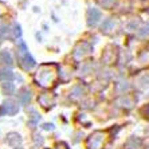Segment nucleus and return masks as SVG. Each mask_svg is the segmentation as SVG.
I'll return each instance as SVG.
<instances>
[{"label": "nucleus", "mask_w": 149, "mask_h": 149, "mask_svg": "<svg viewBox=\"0 0 149 149\" xmlns=\"http://www.w3.org/2000/svg\"><path fill=\"white\" fill-rule=\"evenodd\" d=\"M58 79L56 65H42L35 74V82L42 87H52Z\"/></svg>", "instance_id": "obj_1"}, {"label": "nucleus", "mask_w": 149, "mask_h": 149, "mask_svg": "<svg viewBox=\"0 0 149 149\" xmlns=\"http://www.w3.org/2000/svg\"><path fill=\"white\" fill-rule=\"evenodd\" d=\"M17 61H19V65L24 70H30L35 66V61L30 54H28V50L26 47V45L22 40H19V45H17Z\"/></svg>", "instance_id": "obj_2"}, {"label": "nucleus", "mask_w": 149, "mask_h": 149, "mask_svg": "<svg viewBox=\"0 0 149 149\" xmlns=\"http://www.w3.org/2000/svg\"><path fill=\"white\" fill-rule=\"evenodd\" d=\"M105 137H106V134L104 132H100V130L94 132L86 141L87 149H102L105 144Z\"/></svg>", "instance_id": "obj_3"}, {"label": "nucleus", "mask_w": 149, "mask_h": 149, "mask_svg": "<svg viewBox=\"0 0 149 149\" xmlns=\"http://www.w3.org/2000/svg\"><path fill=\"white\" fill-rule=\"evenodd\" d=\"M101 19V12L97 8H90L87 11V26L89 27H94Z\"/></svg>", "instance_id": "obj_4"}, {"label": "nucleus", "mask_w": 149, "mask_h": 149, "mask_svg": "<svg viewBox=\"0 0 149 149\" xmlns=\"http://www.w3.org/2000/svg\"><path fill=\"white\" fill-rule=\"evenodd\" d=\"M38 101H39V104H40L43 108L49 109V108H51L52 105H54V102H55V97H54L52 94H50V93H43L40 97L38 98Z\"/></svg>", "instance_id": "obj_5"}, {"label": "nucleus", "mask_w": 149, "mask_h": 149, "mask_svg": "<svg viewBox=\"0 0 149 149\" xmlns=\"http://www.w3.org/2000/svg\"><path fill=\"white\" fill-rule=\"evenodd\" d=\"M3 108H4V111H6L7 114H11V116L16 114L17 111H19V106H17V104L12 100L6 101L4 105H3Z\"/></svg>", "instance_id": "obj_6"}, {"label": "nucleus", "mask_w": 149, "mask_h": 149, "mask_svg": "<svg viewBox=\"0 0 149 149\" xmlns=\"http://www.w3.org/2000/svg\"><path fill=\"white\" fill-rule=\"evenodd\" d=\"M91 51V46L87 45V43H79V45L75 47V51H74V55L75 56H83L89 54Z\"/></svg>", "instance_id": "obj_7"}, {"label": "nucleus", "mask_w": 149, "mask_h": 149, "mask_svg": "<svg viewBox=\"0 0 149 149\" xmlns=\"http://www.w3.org/2000/svg\"><path fill=\"white\" fill-rule=\"evenodd\" d=\"M17 98H19V101H20L23 105L28 104L30 102V100H31V95H30V91L27 90V89H20V90L17 91Z\"/></svg>", "instance_id": "obj_8"}, {"label": "nucleus", "mask_w": 149, "mask_h": 149, "mask_svg": "<svg viewBox=\"0 0 149 149\" xmlns=\"http://www.w3.org/2000/svg\"><path fill=\"white\" fill-rule=\"evenodd\" d=\"M6 141H7L8 145H11V146H16L17 144H20V142H22V139H20V136L17 134V133H10V134L7 136Z\"/></svg>", "instance_id": "obj_9"}, {"label": "nucleus", "mask_w": 149, "mask_h": 149, "mask_svg": "<svg viewBox=\"0 0 149 149\" xmlns=\"http://www.w3.org/2000/svg\"><path fill=\"white\" fill-rule=\"evenodd\" d=\"M0 62L3 63V65H6V66L11 67L14 63H12V58H11L10 52L8 51H1L0 52Z\"/></svg>", "instance_id": "obj_10"}, {"label": "nucleus", "mask_w": 149, "mask_h": 149, "mask_svg": "<svg viewBox=\"0 0 149 149\" xmlns=\"http://www.w3.org/2000/svg\"><path fill=\"white\" fill-rule=\"evenodd\" d=\"M14 78V74L11 70H0V79L1 81H11Z\"/></svg>", "instance_id": "obj_11"}, {"label": "nucleus", "mask_w": 149, "mask_h": 149, "mask_svg": "<svg viewBox=\"0 0 149 149\" xmlns=\"http://www.w3.org/2000/svg\"><path fill=\"white\" fill-rule=\"evenodd\" d=\"M114 26H116V23L113 19H106L104 22V24H102V31H110V30L114 28Z\"/></svg>", "instance_id": "obj_12"}, {"label": "nucleus", "mask_w": 149, "mask_h": 149, "mask_svg": "<svg viewBox=\"0 0 149 149\" xmlns=\"http://www.w3.org/2000/svg\"><path fill=\"white\" fill-rule=\"evenodd\" d=\"M1 89H3L4 94H7V95H10V94L14 93V85L10 83V82L3 83V85H1Z\"/></svg>", "instance_id": "obj_13"}, {"label": "nucleus", "mask_w": 149, "mask_h": 149, "mask_svg": "<svg viewBox=\"0 0 149 149\" xmlns=\"http://www.w3.org/2000/svg\"><path fill=\"white\" fill-rule=\"evenodd\" d=\"M98 3L104 8H110L111 6L116 3V0H98Z\"/></svg>", "instance_id": "obj_14"}, {"label": "nucleus", "mask_w": 149, "mask_h": 149, "mask_svg": "<svg viewBox=\"0 0 149 149\" xmlns=\"http://www.w3.org/2000/svg\"><path fill=\"white\" fill-rule=\"evenodd\" d=\"M12 31H14V36H15V38H17V36H20L22 31H20V27H19L17 24H15V26H14V30H12Z\"/></svg>", "instance_id": "obj_15"}, {"label": "nucleus", "mask_w": 149, "mask_h": 149, "mask_svg": "<svg viewBox=\"0 0 149 149\" xmlns=\"http://www.w3.org/2000/svg\"><path fill=\"white\" fill-rule=\"evenodd\" d=\"M142 30H144V31H139V35H140V36H145V35H149V26L144 27Z\"/></svg>", "instance_id": "obj_16"}, {"label": "nucleus", "mask_w": 149, "mask_h": 149, "mask_svg": "<svg viewBox=\"0 0 149 149\" xmlns=\"http://www.w3.org/2000/svg\"><path fill=\"white\" fill-rule=\"evenodd\" d=\"M73 94H74V95H75V97H78V95H81V94H82V89H81L79 86H77L75 89H74Z\"/></svg>", "instance_id": "obj_17"}, {"label": "nucleus", "mask_w": 149, "mask_h": 149, "mask_svg": "<svg viewBox=\"0 0 149 149\" xmlns=\"http://www.w3.org/2000/svg\"><path fill=\"white\" fill-rule=\"evenodd\" d=\"M52 149H67V145L62 142V144H58V145H56L55 148H52Z\"/></svg>", "instance_id": "obj_18"}, {"label": "nucleus", "mask_w": 149, "mask_h": 149, "mask_svg": "<svg viewBox=\"0 0 149 149\" xmlns=\"http://www.w3.org/2000/svg\"><path fill=\"white\" fill-rule=\"evenodd\" d=\"M45 129H47V130L50 129V130H51V129H54V125H52V124H46L45 125Z\"/></svg>", "instance_id": "obj_19"}, {"label": "nucleus", "mask_w": 149, "mask_h": 149, "mask_svg": "<svg viewBox=\"0 0 149 149\" xmlns=\"http://www.w3.org/2000/svg\"><path fill=\"white\" fill-rule=\"evenodd\" d=\"M0 39H1V31H0Z\"/></svg>", "instance_id": "obj_20"}, {"label": "nucleus", "mask_w": 149, "mask_h": 149, "mask_svg": "<svg viewBox=\"0 0 149 149\" xmlns=\"http://www.w3.org/2000/svg\"><path fill=\"white\" fill-rule=\"evenodd\" d=\"M146 111H148V113H149V108H148V109H146Z\"/></svg>", "instance_id": "obj_21"}, {"label": "nucleus", "mask_w": 149, "mask_h": 149, "mask_svg": "<svg viewBox=\"0 0 149 149\" xmlns=\"http://www.w3.org/2000/svg\"><path fill=\"white\" fill-rule=\"evenodd\" d=\"M15 149H22V148H15Z\"/></svg>", "instance_id": "obj_22"}, {"label": "nucleus", "mask_w": 149, "mask_h": 149, "mask_svg": "<svg viewBox=\"0 0 149 149\" xmlns=\"http://www.w3.org/2000/svg\"><path fill=\"white\" fill-rule=\"evenodd\" d=\"M148 133H149V130H148Z\"/></svg>", "instance_id": "obj_23"}]
</instances>
